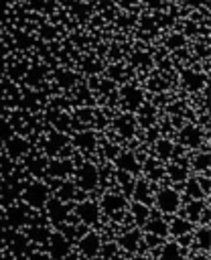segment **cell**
Instances as JSON below:
<instances>
[{
  "label": "cell",
  "instance_id": "obj_1",
  "mask_svg": "<svg viewBox=\"0 0 211 260\" xmlns=\"http://www.w3.org/2000/svg\"><path fill=\"white\" fill-rule=\"evenodd\" d=\"M154 203H156L158 211H162L166 215H172L181 209V195L174 187H162V189L156 191Z\"/></svg>",
  "mask_w": 211,
  "mask_h": 260
},
{
  "label": "cell",
  "instance_id": "obj_2",
  "mask_svg": "<svg viewBox=\"0 0 211 260\" xmlns=\"http://www.w3.org/2000/svg\"><path fill=\"white\" fill-rule=\"evenodd\" d=\"M22 199L30 207H43L49 201V187L45 183H41V181H32L22 191Z\"/></svg>",
  "mask_w": 211,
  "mask_h": 260
},
{
  "label": "cell",
  "instance_id": "obj_3",
  "mask_svg": "<svg viewBox=\"0 0 211 260\" xmlns=\"http://www.w3.org/2000/svg\"><path fill=\"white\" fill-rule=\"evenodd\" d=\"M99 215H101V207L99 203L91 201V199H85V201H79L75 205V217L85 223V225H93L99 221Z\"/></svg>",
  "mask_w": 211,
  "mask_h": 260
},
{
  "label": "cell",
  "instance_id": "obj_4",
  "mask_svg": "<svg viewBox=\"0 0 211 260\" xmlns=\"http://www.w3.org/2000/svg\"><path fill=\"white\" fill-rule=\"evenodd\" d=\"M99 183V171L91 162H83L77 169V187L83 191H93Z\"/></svg>",
  "mask_w": 211,
  "mask_h": 260
},
{
  "label": "cell",
  "instance_id": "obj_5",
  "mask_svg": "<svg viewBox=\"0 0 211 260\" xmlns=\"http://www.w3.org/2000/svg\"><path fill=\"white\" fill-rule=\"evenodd\" d=\"M77 248H79L81 256H85V258H95V256L101 252V238H99V234H95V232L83 234L81 240H79V244H77Z\"/></svg>",
  "mask_w": 211,
  "mask_h": 260
},
{
  "label": "cell",
  "instance_id": "obj_6",
  "mask_svg": "<svg viewBox=\"0 0 211 260\" xmlns=\"http://www.w3.org/2000/svg\"><path fill=\"white\" fill-rule=\"evenodd\" d=\"M120 95H122L124 106H126L130 112L142 108V104H144V93H142V89H138L136 85H124L122 91H120Z\"/></svg>",
  "mask_w": 211,
  "mask_h": 260
},
{
  "label": "cell",
  "instance_id": "obj_7",
  "mask_svg": "<svg viewBox=\"0 0 211 260\" xmlns=\"http://www.w3.org/2000/svg\"><path fill=\"white\" fill-rule=\"evenodd\" d=\"M99 207H101L108 215H118V213H122L124 207H126V197H124L122 193H106V195L101 197Z\"/></svg>",
  "mask_w": 211,
  "mask_h": 260
},
{
  "label": "cell",
  "instance_id": "obj_8",
  "mask_svg": "<svg viewBox=\"0 0 211 260\" xmlns=\"http://www.w3.org/2000/svg\"><path fill=\"white\" fill-rule=\"evenodd\" d=\"M179 138H181V142H183L185 146L197 148V146H201V142H203V130H201L199 126H195V124H187L185 128H181Z\"/></svg>",
  "mask_w": 211,
  "mask_h": 260
},
{
  "label": "cell",
  "instance_id": "obj_9",
  "mask_svg": "<svg viewBox=\"0 0 211 260\" xmlns=\"http://www.w3.org/2000/svg\"><path fill=\"white\" fill-rule=\"evenodd\" d=\"M49 246H51V258H55V260H61L63 256H67L71 252V244H69L67 236H63L59 232L57 234H51Z\"/></svg>",
  "mask_w": 211,
  "mask_h": 260
},
{
  "label": "cell",
  "instance_id": "obj_10",
  "mask_svg": "<svg viewBox=\"0 0 211 260\" xmlns=\"http://www.w3.org/2000/svg\"><path fill=\"white\" fill-rule=\"evenodd\" d=\"M116 167H118L120 173H128V175L140 173V162H138V158H136L134 152H118Z\"/></svg>",
  "mask_w": 211,
  "mask_h": 260
},
{
  "label": "cell",
  "instance_id": "obj_11",
  "mask_svg": "<svg viewBox=\"0 0 211 260\" xmlns=\"http://www.w3.org/2000/svg\"><path fill=\"white\" fill-rule=\"evenodd\" d=\"M47 205V213L51 217L53 223H65L67 217H69V207L61 201V199H51L45 203Z\"/></svg>",
  "mask_w": 211,
  "mask_h": 260
},
{
  "label": "cell",
  "instance_id": "obj_12",
  "mask_svg": "<svg viewBox=\"0 0 211 260\" xmlns=\"http://www.w3.org/2000/svg\"><path fill=\"white\" fill-rule=\"evenodd\" d=\"M185 254L187 250L179 242H166L160 246V252H158L160 260H185Z\"/></svg>",
  "mask_w": 211,
  "mask_h": 260
},
{
  "label": "cell",
  "instance_id": "obj_13",
  "mask_svg": "<svg viewBox=\"0 0 211 260\" xmlns=\"http://www.w3.org/2000/svg\"><path fill=\"white\" fill-rule=\"evenodd\" d=\"M73 144H75L79 150H83V152H93L95 146H97V138H95V134H93L91 130H81V132L75 134Z\"/></svg>",
  "mask_w": 211,
  "mask_h": 260
},
{
  "label": "cell",
  "instance_id": "obj_14",
  "mask_svg": "<svg viewBox=\"0 0 211 260\" xmlns=\"http://www.w3.org/2000/svg\"><path fill=\"white\" fill-rule=\"evenodd\" d=\"M144 230H146V234H152V236H158V238H166L168 236V221L154 215V217L146 219Z\"/></svg>",
  "mask_w": 211,
  "mask_h": 260
},
{
  "label": "cell",
  "instance_id": "obj_15",
  "mask_svg": "<svg viewBox=\"0 0 211 260\" xmlns=\"http://www.w3.org/2000/svg\"><path fill=\"white\" fill-rule=\"evenodd\" d=\"M140 240H142V234L138 230H128L124 236H120L118 248H124L126 252H136L140 246Z\"/></svg>",
  "mask_w": 211,
  "mask_h": 260
},
{
  "label": "cell",
  "instance_id": "obj_16",
  "mask_svg": "<svg viewBox=\"0 0 211 260\" xmlns=\"http://www.w3.org/2000/svg\"><path fill=\"white\" fill-rule=\"evenodd\" d=\"M116 130L120 132L122 138H132L136 134V120L130 114H124V116L116 118Z\"/></svg>",
  "mask_w": 211,
  "mask_h": 260
},
{
  "label": "cell",
  "instance_id": "obj_17",
  "mask_svg": "<svg viewBox=\"0 0 211 260\" xmlns=\"http://www.w3.org/2000/svg\"><path fill=\"white\" fill-rule=\"evenodd\" d=\"M183 85L189 89V91H199L203 85H205V75L199 73V71H183Z\"/></svg>",
  "mask_w": 211,
  "mask_h": 260
},
{
  "label": "cell",
  "instance_id": "obj_18",
  "mask_svg": "<svg viewBox=\"0 0 211 260\" xmlns=\"http://www.w3.org/2000/svg\"><path fill=\"white\" fill-rule=\"evenodd\" d=\"M168 232L174 236V238H181V236H187L193 232V223L187 219V217H172L170 223H168Z\"/></svg>",
  "mask_w": 211,
  "mask_h": 260
},
{
  "label": "cell",
  "instance_id": "obj_19",
  "mask_svg": "<svg viewBox=\"0 0 211 260\" xmlns=\"http://www.w3.org/2000/svg\"><path fill=\"white\" fill-rule=\"evenodd\" d=\"M132 197H134V201H140V203H148L150 201V183L148 181H144V179H140V181H136V183H132Z\"/></svg>",
  "mask_w": 211,
  "mask_h": 260
},
{
  "label": "cell",
  "instance_id": "obj_20",
  "mask_svg": "<svg viewBox=\"0 0 211 260\" xmlns=\"http://www.w3.org/2000/svg\"><path fill=\"white\" fill-rule=\"evenodd\" d=\"M6 150H8V154H10L12 158H18V156H22V154L28 150V144H26L24 138L14 136V138H10V140L6 142Z\"/></svg>",
  "mask_w": 211,
  "mask_h": 260
},
{
  "label": "cell",
  "instance_id": "obj_21",
  "mask_svg": "<svg viewBox=\"0 0 211 260\" xmlns=\"http://www.w3.org/2000/svg\"><path fill=\"white\" fill-rule=\"evenodd\" d=\"M203 209H205L203 199H193L191 203H187V205H185V217H187L191 223H195V221H199V219H201Z\"/></svg>",
  "mask_w": 211,
  "mask_h": 260
},
{
  "label": "cell",
  "instance_id": "obj_22",
  "mask_svg": "<svg viewBox=\"0 0 211 260\" xmlns=\"http://www.w3.org/2000/svg\"><path fill=\"white\" fill-rule=\"evenodd\" d=\"M67 142L69 140L63 134H51L47 138V142H45V150H47V154H59Z\"/></svg>",
  "mask_w": 211,
  "mask_h": 260
},
{
  "label": "cell",
  "instance_id": "obj_23",
  "mask_svg": "<svg viewBox=\"0 0 211 260\" xmlns=\"http://www.w3.org/2000/svg\"><path fill=\"white\" fill-rule=\"evenodd\" d=\"M154 152H156V156H158L160 160H168V158L174 154V144H172V140H168V138H160V140H156V144H154Z\"/></svg>",
  "mask_w": 211,
  "mask_h": 260
},
{
  "label": "cell",
  "instance_id": "obj_24",
  "mask_svg": "<svg viewBox=\"0 0 211 260\" xmlns=\"http://www.w3.org/2000/svg\"><path fill=\"white\" fill-rule=\"evenodd\" d=\"M49 169H51L49 173H51L53 177L65 179V177H67V175H69V173L73 171V162H71L69 158H63V160H55V162H53V165H51Z\"/></svg>",
  "mask_w": 211,
  "mask_h": 260
},
{
  "label": "cell",
  "instance_id": "obj_25",
  "mask_svg": "<svg viewBox=\"0 0 211 260\" xmlns=\"http://www.w3.org/2000/svg\"><path fill=\"white\" fill-rule=\"evenodd\" d=\"M164 175H166L172 183H183V181H187V169H185L183 165H179V162L168 165V167L164 169Z\"/></svg>",
  "mask_w": 211,
  "mask_h": 260
},
{
  "label": "cell",
  "instance_id": "obj_26",
  "mask_svg": "<svg viewBox=\"0 0 211 260\" xmlns=\"http://www.w3.org/2000/svg\"><path fill=\"white\" fill-rule=\"evenodd\" d=\"M130 209H132V215H134V221H136L138 225H144V223H146V219L150 217V209H148V205H146V203H140V201H134Z\"/></svg>",
  "mask_w": 211,
  "mask_h": 260
},
{
  "label": "cell",
  "instance_id": "obj_27",
  "mask_svg": "<svg viewBox=\"0 0 211 260\" xmlns=\"http://www.w3.org/2000/svg\"><path fill=\"white\" fill-rule=\"evenodd\" d=\"M195 242H197L199 250L209 252V225H203V228L197 230V234H195Z\"/></svg>",
  "mask_w": 211,
  "mask_h": 260
},
{
  "label": "cell",
  "instance_id": "obj_28",
  "mask_svg": "<svg viewBox=\"0 0 211 260\" xmlns=\"http://www.w3.org/2000/svg\"><path fill=\"white\" fill-rule=\"evenodd\" d=\"M6 215H8V221H10L12 225H20V223L24 221V217H26V213H24V209H22L20 205H14V207H10Z\"/></svg>",
  "mask_w": 211,
  "mask_h": 260
},
{
  "label": "cell",
  "instance_id": "obj_29",
  "mask_svg": "<svg viewBox=\"0 0 211 260\" xmlns=\"http://www.w3.org/2000/svg\"><path fill=\"white\" fill-rule=\"evenodd\" d=\"M193 169L207 173L209 171V154L207 152H197L195 158H193Z\"/></svg>",
  "mask_w": 211,
  "mask_h": 260
},
{
  "label": "cell",
  "instance_id": "obj_30",
  "mask_svg": "<svg viewBox=\"0 0 211 260\" xmlns=\"http://www.w3.org/2000/svg\"><path fill=\"white\" fill-rule=\"evenodd\" d=\"M75 197V185L69 181H63V185L59 187V199L61 201H71Z\"/></svg>",
  "mask_w": 211,
  "mask_h": 260
},
{
  "label": "cell",
  "instance_id": "obj_31",
  "mask_svg": "<svg viewBox=\"0 0 211 260\" xmlns=\"http://www.w3.org/2000/svg\"><path fill=\"white\" fill-rule=\"evenodd\" d=\"M185 193H187L189 197H193V199H203V191H201V187H199V181H197V179H191V181L187 183Z\"/></svg>",
  "mask_w": 211,
  "mask_h": 260
},
{
  "label": "cell",
  "instance_id": "obj_32",
  "mask_svg": "<svg viewBox=\"0 0 211 260\" xmlns=\"http://www.w3.org/2000/svg\"><path fill=\"white\" fill-rule=\"evenodd\" d=\"M166 47H168V49H181V47H185V35H181V32L170 35V37L166 39Z\"/></svg>",
  "mask_w": 211,
  "mask_h": 260
},
{
  "label": "cell",
  "instance_id": "obj_33",
  "mask_svg": "<svg viewBox=\"0 0 211 260\" xmlns=\"http://www.w3.org/2000/svg\"><path fill=\"white\" fill-rule=\"evenodd\" d=\"M28 236H30V240H34V242H47L51 234H49L45 228H32V230L28 232Z\"/></svg>",
  "mask_w": 211,
  "mask_h": 260
},
{
  "label": "cell",
  "instance_id": "obj_34",
  "mask_svg": "<svg viewBox=\"0 0 211 260\" xmlns=\"http://www.w3.org/2000/svg\"><path fill=\"white\" fill-rule=\"evenodd\" d=\"M57 81H59L63 87H71V85L75 83V75L69 73V71H61V73L57 75Z\"/></svg>",
  "mask_w": 211,
  "mask_h": 260
},
{
  "label": "cell",
  "instance_id": "obj_35",
  "mask_svg": "<svg viewBox=\"0 0 211 260\" xmlns=\"http://www.w3.org/2000/svg\"><path fill=\"white\" fill-rule=\"evenodd\" d=\"M101 256H103V260H112V258H116L118 256V244H103V252H101Z\"/></svg>",
  "mask_w": 211,
  "mask_h": 260
},
{
  "label": "cell",
  "instance_id": "obj_36",
  "mask_svg": "<svg viewBox=\"0 0 211 260\" xmlns=\"http://www.w3.org/2000/svg\"><path fill=\"white\" fill-rule=\"evenodd\" d=\"M144 240H146V246L148 248H156L158 244H160V240L162 238H158V236H152V234H146V236H142Z\"/></svg>",
  "mask_w": 211,
  "mask_h": 260
},
{
  "label": "cell",
  "instance_id": "obj_37",
  "mask_svg": "<svg viewBox=\"0 0 211 260\" xmlns=\"http://www.w3.org/2000/svg\"><path fill=\"white\" fill-rule=\"evenodd\" d=\"M110 77H112V79H120V77H124V67H118V65L110 67Z\"/></svg>",
  "mask_w": 211,
  "mask_h": 260
},
{
  "label": "cell",
  "instance_id": "obj_38",
  "mask_svg": "<svg viewBox=\"0 0 211 260\" xmlns=\"http://www.w3.org/2000/svg\"><path fill=\"white\" fill-rule=\"evenodd\" d=\"M197 181H199V187H201L203 195H209V191H211V187H209V179H207V177H203V179L199 177Z\"/></svg>",
  "mask_w": 211,
  "mask_h": 260
},
{
  "label": "cell",
  "instance_id": "obj_39",
  "mask_svg": "<svg viewBox=\"0 0 211 260\" xmlns=\"http://www.w3.org/2000/svg\"><path fill=\"white\" fill-rule=\"evenodd\" d=\"M28 260H53V258H51V254H47V252H32V254L28 256Z\"/></svg>",
  "mask_w": 211,
  "mask_h": 260
},
{
  "label": "cell",
  "instance_id": "obj_40",
  "mask_svg": "<svg viewBox=\"0 0 211 260\" xmlns=\"http://www.w3.org/2000/svg\"><path fill=\"white\" fill-rule=\"evenodd\" d=\"M187 260H209V258H207V254H205V252H203V254L199 252V254H191Z\"/></svg>",
  "mask_w": 211,
  "mask_h": 260
},
{
  "label": "cell",
  "instance_id": "obj_41",
  "mask_svg": "<svg viewBox=\"0 0 211 260\" xmlns=\"http://www.w3.org/2000/svg\"><path fill=\"white\" fill-rule=\"evenodd\" d=\"M162 2H164V0H148V4H150L152 8H160V6H162Z\"/></svg>",
  "mask_w": 211,
  "mask_h": 260
},
{
  "label": "cell",
  "instance_id": "obj_42",
  "mask_svg": "<svg viewBox=\"0 0 211 260\" xmlns=\"http://www.w3.org/2000/svg\"><path fill=\"white\" fill-rule=\"evenodd\" d=\"M136 2H138V0H120V4H122V6H126V8H130V6H134Z\"/></svg>",
  "mask_w": 211,
  "mask_h": 260
},
{
  "label": "cell",
  "instance_id": "obj_43",
  "mask_svg": "<svg viewBox=\"0 0 211 260\" xmlns=\"http://www.w3.org/2000/svg\"><path fill=\"white\" fill-rule=\"evenodd\" d=\"M132 260H154V258H150L148 254H138V256H134Z\"/></svg>",
  "mask_w": 211,
  "mask_h": 260
},
{
  "label": "cell",
  "instance_id": "obj_44",
  "mask_svg": "<svg viewBox=\"0 0 211 260\" xmlns=\"http://www.w3.org/2000/svg\"><path fill=\"white\" fill-rule=\"evenodd\" d=\"M61 260H77V256H75V254H71V252H69V254H67V256H63V258H61Z\"/></svg>",
  "mask_w": 211,
  "mask_h": 260
}]
</instances>
